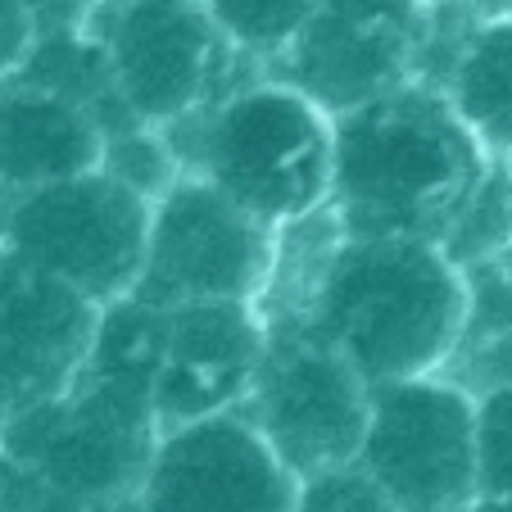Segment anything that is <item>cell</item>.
<instances>
[{
	"mask_svg": "<svg viewBox=\"0 0 512 512\" xmlns=\"http://www.w3.org/2000/svg\"><path fill=\"white\" fill-rule=\"evenodd\" d=\"M286 236L304 259H290V295L263 304L268 322H300L372 386L454 363L467 331V272L440 241L345 236L331 209Z\"/></svg>",
	"mask_w": 512,
	"mask_h": 512,
	"instance_id": "obj_1",
	"label": "cell"
},
{
	"mask_svg": "<svg viewBox=\"0 0 512 512\" xmlns=\"http://www.w3.org/2000/svg\"><path fill=\"white\" fill-rule=\"evenodd\" d=\"M494 159L435 82H404L336 114L331 204L345 236L445 241Z\"/></svg>",
	"mask_w": 512,
	"mask_h": 512,
	"instance_id": "obj_2",
	"label": "cell"
},
{
	"mask_svg": "<svg viewBox=\"0 0 512 512\" xmlns=\"http://www.w3.org/2000/svg\"><path fill=\"white\" fill-rule=\"evenodd\" d=\"M164 132L186 173L209 177L272 232L309 223L331 204L336 114L268 68Z\"/></svg>",
	"mask_w": 512,
	"mask_h": 512,
	"instance_id": "obj_3",
	"label": "cell"
},
{
	"mask_svg": "<svg viewBox=\"0 0 512 512\" xmlns=\"http://www.w3.org/2000/svg\"><path fill=\"white\" fill-rule=\"evenodd\" d=\"M155 204L105 168L5 195V250L28 268L73 286L96 309L127 300L145 268Z\"/></svg>",
	"mask_w": 512,
	"mask_h": 512,
	"instance_id": "obj_4",
	"label": "cell"
},
{
	"mask_svg": "<svg viewBox=\"0 0 512 512\" xmlns=\"http://www.w3.org/2000/svg\"><path fill=\"white\" fill-rule=\"evenodd\" d=\"M281 232L200 173H186L164 200H155L145 268L136 300L177 309L195 300H254L263 304L277 272Z\"/></svg>",
	"mask_w": 512,
	"mask_h": 512,
	"instance_id": "obj_5",
	"label": "cell"
},
{
	"mask_svg": "<svg viewBox=\"0 0 512 512\" xmlns=\"http://www.w3.org/2000/svg\"><path fill=\"white\" fill-rule=\"evenodd\" d=\"M114 64L123 100L141 123L168 127L213 105L263 64L218 32L204 0H123L91 23Z\"/></svg>",
	"mask_w": 512,
	"mask_h": 512,
	"instance_id": "obj_6",
	"label": "cell"
},
{
	"mask_svg": "<svg viewBox=\"0 0 512 512\" xmlns=\"http://www.w3.org/2000/svg\"><path fill=\"white\" fill-rule=\"evenodd\" d=\"M358 463L404 512H463L481 499L476 390L449 372L372 386V422Z\"/></svg>",
	"mask_w": 512,
	"mask_h": 512,
	"instance_id": "obj_7",
	"label": "cell"
},
{
	"mask_svg": "<svg viewBox=\"0 0 512 512\" xmlns=\"http://www.w3.org/2000/svg\"><path fill=\"white\" fill-rule=\"evenodd\" d=\"M268 327V358L245 413L300 476L358 463L372 422V381L300 322Z\"/></svg>",
	"mask_w": 512,
	"mask_h": 512,
	"instance_id": "obj_8",
	"label": "cell"
},
{
	"mask_svg": "<svg viewBox=\"0 0 512 512\" xmlns=\"http://www.w3.org/2000/svg\"><path fill=\"white\" fill-rule=\"evenodd\" d=\"M304 476L245 408L164 426L132 512H300Z\"/></svg>",
	"mask_w": 512,
	"mask_h": 512,
	"instance_id": "obj_9",
	"label": "cell"
},
{
	"mask_svg": "<svg viewBox=\"0 0 512 512\" xmlns=\"http://www.w3.org/2000/svg\"><path fill=\"white\" fill-rule=\"evenodd\" d=\"M431 10L435 0H322L268 73L313 96L327 114H349L417 78Z\"/></svg>",
	"mask_w": 512,
	"mask_h": 512,
	"instance_id": "obj_10",
	"label": "cell"
},
{
	"mask_svg": "<svg viewBox=\"0 0 512 512\" xmlns=\"http://www.w3.org/2000/svg\"><path fill=\"white\" fill-rule=\"evenodd\" d=\"M100 309L0 250V422L78 386Z\"/></svg>",
	"mask_w": 512,
	"mask_h": 512,
	"instance_id": "obj_11",
	"label": "cell"
},
{
	"mask_svg": "<svg viewBox=\"0 0 512 512\" xmlns=\"http://www.w3.org/2000/svg\"><path fill=\"white\" fill-rule=\"evenodd\" d=\"M268 313L254 300H195L168 309V345L155 377L159 431L245 408L268 358Z\"/></svg>",
	"mask_w": 512,
	"mask_h": 512,
	"instance_id": "obj_12",
	"label": "cell"
},
{
	"mask_svg": "<svg viewBox=\"0 0 512 512\" xmlns=\"http://www.w3.org/2000/svg\"><path fill=\"white\" fill-rule=\"evenodd\" d=\"M105 132L78 100L23 78L0 82V191L23 195L96 173Z\"/></svg>",
	"mask_w": 512,
	"mask_h": 512,
	"instance_id": "obj_13",
	"label": "cell"
},
{
	"mask_svg": "<svg viewBox=\"0 0 512 512\" xmlns=\"http://www.w3.org/2000/svg\"><path fill=\"white\" fill-rule=\"evenodd\" d=\"M440 91L485 155L512 164V10H485L467 28Z\"/></svg>",
	"mask_w": 512,
	"mask_h": 512,
	"instance_id": "obj_14",
	"label": "cell"
},
{
	"mask_svg": "<svg viewBox=\"0 0 512 512\" xmlns=\"http://www.w3.org/2000/svg\"><path fill=\"white\" fill-rule=\"evenodd\" d=\"M322 0H204L218 32L245 59L272 68L290 50V41L309 28Z\"/></svg>",
	"mask_w": 512,
	"mask_h": 512,
	"instance_id": "obj_15",
	"label": "cell"
},
{
	"mask_svg": "<svg viewBox=\"0 0 512 512\" xmlns=\"http://www.w3.org/2000/svg\"><path fill=\"white\" fill-rule=\"evenodd\" d=\"M440 245L463 272L503 259L512 250V164L494 159L485 168L481 186L472 191V200L463 204L458 223L449 227V236Z\"/></svg>",
	"mask_w": 512,
	"mask_h": 512,
	"instance_id": "obj_16",
	"label": "cell"
},
{
	"mask_svg": "<svg viewBox=\"0 0 512 512\" xmlns=\"http://www.w3.org/2000/svg\"><path fill=\"white\" fill-rule=\"evenodd\" d=\"M100 168L109 177H118L123 186H132L136 195H145L150 204L164 200L186 177V164L177 155L173 136L155 123H132L123 132H109L105 150H100Z\"/></svg>",
	"mask_w": 512,
	"mask_h": 512,
	"instance_id": "obj_17",
	"label": "cell"
},
{
	"mask_svg": "<svg viewBox=\"0 0 512 512\" xmlns=\"http://www.w3.org/2000/svg\"><path fill=\"white\" fill-rule=\"evenodd\" d=\"M476 458H481V499L512 494V377L476 395Z\"/></svg>",
	"mask_w": 512,
	"mask_h": 512,
	"instance_id": "obj_18",
	"label": "cell"
},
{
	"mask_svg": "<svg viewBox=\"0 0 512 512\" xmlns=\"http://www.w3.org/2000/svg\"><path fill=\"white\" fill-rule=\"evenodd\" d=\"M300 512H404V508L363 463H345L331 467V472L304 476Z\"/></svg>",
	"mask_w": 512,
	"mask_h": 512,
	"instance_id": "obj_19",
	"label": "cell"
},
{
	"mask_svg": "<svg viewBox=\"0 0 512 512\" xmlns=\"http://www.w3.org/2000/svg\"><path fill=\"white\" fill-rule=\"evenodd\" d=\"M41 37V23L23 0H0V82H10L28 64L32 46Z\"/></svg>",
	"mask_w": 512,
	"mask_h": 512,
	"instance_id": "obj_20",
	"label": "cell"
},
{
	"mask_svg": "<svg viewBox=\"0 0 512 512\" xmlns=\"http://www.w3.org/2000/svg\"><path fill=\"white\" fill-rule=\"evenodd\" d=\"M41 32H64V28H91L105 10V0H23Z\"/></svg>",
	"mask_w": 512,
	"mask_h": 512,
	"instance_id": "obj_21",
	"label": "cell"
},
{
	"mask_svg": "<svg viewBox=\"0 0 512 512\" xmlns=\"http://www.w3.org/2000/svg\"><path fill=\"white\" fill-rule=\"evenodd\" d=\"M0 223H5V191H0ZM0 250H5V236H0Z\"/></svg>",
	"mask_w": 512,
	"mask_h": 512,
	"instance_id": "obj_22",
	"label": "cell"
},
{
	"mask_svg": "<svg viewBox=\"0 0 512 512\" xmlns=\"http://www.w3.org/2000/svg\"><path fill=\"white\" fill-rule=\"evenodd\" d=\"M109 5H123V0H105V10H109Z\"/></svg>",
	"mask_w": 512,
	"mask_h": 512,
	"instance_id": "obj_23",
	"label": "cell"
},
{
	"mask_svg": "<svg viewBox=\"0 0 512 512\" xmlns=\"http://www.w3.org/2000/svg\"><path fill=\"white\" fill-rule=\"evenodd\" d=\"M508 263H512V259H508Z\"/></svg>",
	"mask_w": 512,
	"mask_h": 512,
	"instance_id": "obj_24",
	"label": "cell"
}]
</instances>
